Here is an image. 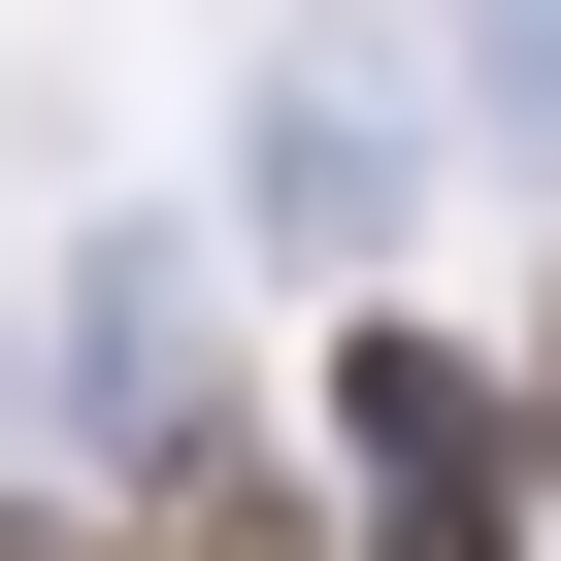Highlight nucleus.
Segmentation results:
<instances>
[{"instance_id":"obj_5","label":"nucleus","mask_w":561,"mask_h":561,"mask_svg":"<svg viewBox=\"0 0 561 561\" xmlns=\"http://www.w3.org/2000/svg\"><path fill=\"white\" fill-rule=\"evenodd\" d=\"M495 364H528V462H561V298H528V331H495Z\"/></svg>"},{"instance_id":"obj_3","label":"nucleus","mask_w":561,"mask_h":561,"mask_svg":"<svg viewBox=\"0 0 561 561\" xmlns=\"http://www.w3.org/2000/svg\"><path fill=\"white\" fill-rule=\"evenodd\" d=\"M264 231H298V264H364V231H397V100H331V67L264 100Z\"/></svg>"},{"instance_id":"obj_1","label":"nucleus","mask_w":561,"mask_h":561,"mask_svg":"<svg viewBox=\"0 0 561 561\" xmlns=\"http://www.w3.org/2000/svg\"><path fill=\"white\" fill-rule=\"evenodd\" d=\"M298 430H331V528H364V561H528V528H561L528 364L430 331V298H331V331H298Z\"/></svg>"},{"instance_id":"obj_4","label":"nucleus","mask_w":561,"mask_h":561,"mask_svg":"<svg viewBox=\"0 0 561 561\" xmlns=\"http://www.w3.org/2000/svg\"><path fill=\"white\" fill-rule=\"evenodd\" d=\"M0 561H133V495H0Z\"/></svg>"},{"instance_id":"obj_2","label":"nucleus","mask_w":561,"mask_h":561,"mask_svg":"<svg viewBox=\"0 0 561 561\" xmlns=\"http://www.w3.org/2000/svg\"><path fill=\"white\" fill-rule=\"evenodd\" d=\"M133 561H364V528H331L298 430H198V462H133Z\"/></svg>"}]
</instances>
